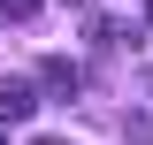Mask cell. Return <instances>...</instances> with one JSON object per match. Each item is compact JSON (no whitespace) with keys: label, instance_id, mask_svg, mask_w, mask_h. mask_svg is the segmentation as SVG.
Masks as SVG:
<instances>
[{"label":"cell","instance_id":"cell-1","mask_svg":"<svg viewBox=\"0 0 153 145\" xmlns=\"http://www.w3.org/2000/svg\"><path fill=\"white\" fill-rule=\"evenodd\" d=\"M31 84H38V99H84V69H76L69 54H46Z\"/></svg>","mask_w":153,"mask_h":145},{"label":"cell","instance_id":"cell-2","mask_svg":"<svg viewBox=\"0 0 153 145\" xmlns=\"http://www.w3.org/2000/svg\"><path fill=\"white\" fill-rule=\"evenodd\" d=\"M31 115H38V84L31 76H0V130L31 122Z\"/></svg>","mask_w":153,"mask_h":145},{"label":"cell","instance_id":"cell-3","mask_svg":"<svg viewBox=\"0 0 153 145\" xmlns=\"http://www.w3.org/2000/svg\"><path fill=\"white\" fill-rule=\"evenodd\" d=\"M84 38H92V54H123V46H138V31H130V23H115V16H92Z\"/></svg>","mask_w":153,"mask_h":145},{"label":"cell","instance_id":"cell-4","mask_svg":"<svg viewBox=\"0 0 153 145\" xmlns=\"http://www.w3.org/2000/svg\"><path fill=\"white\" fill-rule=\"evenodd\" d=\"M38 8H46V0H0V16H8V23H38Z\"/></svg>","mask_w":153,"mask_h":145},{"label":"cell","instance_id":"cell-5","mask_svg":"<svg viewBox=\"0 0 153 145\" xmlns=\"http://www.w3.org/2000/svg\"><path fill=\"white\" fill-rule=\"evenodd\" d=\"M123 138H153V115H146V107H130V115H123Z\"/></svg>","mask_w":153,"mask_h":145},{"label":"cell","instance_id":"cell-6","mask_svg":"<svg viewBox=\"0 0 153 145\" xmlns=\"http://www.w3.org/2000/svg\"><path fill=\"white\" fill-rule=\"evenodd\" d=\"M69 8H84V0H69Z\"/></svg>","mask_w":153,"mask_h":145},{"label":"cell","instance_id":"cell-7","mask_svg":"<svg viewBox=\"0 0 153 145\" xmlns=\"http://www.w3.org/2000/svg\"><path fill=\"white\" fill-rule=\"evenodd\" d=\"M146 16H153V0H146Z\"/></svg>","mask_w":153,"mask_h":145}]
</instances>
